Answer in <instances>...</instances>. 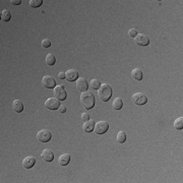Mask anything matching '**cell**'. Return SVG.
Masks as SVG:
<instances>
[{
    "label": "cell",
    "instance_id": "17",
    "mask_svg": "<svg viewBox=\"0 0 183 183\" xmlns=\"http://www.w3.org/2000/svg\"><path fill=\"white\" fill-rule=\"evenodd\" d=\"M131 75H132V77L136 80H143V71H141L140 68H134L133 70L131 71Z\"/></svg>",
    "mask_w": 183,
    "mask_h": 183
},
{
    "label": "cell",
    "instance_id": "21",
    "mask_svg": "<svg viewBox=\"0 0 183 183\" xmlns=\"http://www.w3.org/2000/svg\"><path fill=\"white\" fill-rule=\"evenodd\" d=\"M174 127L177 129V130H182L183 129V117H178L174 122Z\"/></svg>",
    "mask_w": 183,
    "mask_h": 183
},
{
    "label": "cell",
    "instance_id": "3",
    "mask_svg": "<svg viewBox=\"0 0 183 183\" xmlns=\"http://www.w3.org/2000/svg\"><path fill=\"white\" fill-rule=\"evenodd\" d=\"M53 93H54V97L59 101H64L66 99V97H67V93H66L63 86H56L54 88V92Z\"/></svg>",
    "mask_w": 183,
    "mask_h": 183
},
{
    "label": "cell",
    "instance_id": "19",
    "mask_svg": "<svg viewBox=\"0 0 183 183\" xmlns=\"http://www.w3.org/2000/svg\"><path fill=\"white\" fill-rule=\"evenodd\" d=\"M112 107L115 110H120L122 108V107H123V102H122V100L120 99V98H116V99L113 101Z\"/></svg>",
    "mask_w": 183,
    "mask_h": 183
},
{
    "label": "cell",
    "instance_id": "24",
    "mask_svg": "<svg viewBox=\"0 0 183 183\" xmlns=\"http://www.w3.org/2000/svg\"><path fill=\"white\" fill-rule=\"evenodd\" d=\"M43 4V0H31L30 5L33 8H38Z\"/></svg>",
    "mask_w": 183,
    "mask_h": 183
},
{
    "label": "cell",
    "instance_id": "29",
    "mask_svg": "<svg viewBox=\"0 0 183 183\" xmlns=\"http://www.w3.org/2000/svg\"><path fill=\"white\" fill-rule=\"evenodd\" d=\"M58 110H59V112H60V113H65L66 112V108L63 105H60V107H59Z\"/></svg>",
    "mask_w": 183,
    "mask_h": 183
},
{
    "label": "cell",
    "instance_id": "22",
    "mask_svg": "<svg viewBox=\"0 0 183 183\" xmlns=\"http://www.w3.org/2000/svg\"><path fill=\"white\" fill-rule=\"evenodd\" d=\"M126 140V134L124 131H119L117 134V141L119 144H124Z\"/></svg>",
    "mask_w": 183,
    "mask_h": 183
},
{
    "label": "cell",
    "instance_id": "7",
    "mask_svg": "<svg viewBox=\"0 0 183 183\" xmlns=\"http://www.w3.org/2000/svg\"><path fill=\"white\" fill-rule=\"evenodd\" d=\"M45 107L49 110H57L60 107V101L56 98H49L45 102Z\"/></svg>",
    "mask_w": 183,
    "mask_h": 183
},
{
    "label": "cell",
    "instance_id": "11",
    "mask_svg": "<svg viewBox=\"0 0 183 183\" xmlns=\"http://www.w3.org/2000/svg\"><path fill=\"white\" fill-rule=\"evenodd\" d=\"M41 157H42L43 160L46 161V162H52V161L54 160V154H53L52 151L49 149L44 150L42 154H41Z\"/></svg>",
    "mask_w": 183,
    "mask_h": 183
},
{
    "label": "cell",
    "instance_id": "14",
    "mask_svg": "<svg viewBox=\"0 0 183 183\" xmlns=\"http://www.w3.org/2000/svg\"><path fill=\"white\" fill-rule=\"evenodd\" d=\"M95 124H96V122H95L94 120H88L84 123V125H83V129H84V132H91V131H93L94 130V128H95Z\"/></svg>",
    "mask_w": 183,
    "mask_h": 183
},
{
    "label": "cell",
    "instance_id": "27",
    "mask_svg": "<svg viewBox=\"0 0 183 183\" xmlns=\"http://www.w3.org/2000/svg\"><path fill=\"white\" fill-rule=\"evenodd\" d=\"M81 120L84 122L90 120V115L88 114V113H83V114H81Z\"/></svg>",
    "mask_w": 183,
    "mask_h": 183
},
{
    "label": "cell",
    "instance_id": "15",
    "mask_svg": "<svg viewBox=\"0 0 183 183\" xmlns=\"http://www.w3.org/2000/svg\"><path fill=\"white\" fill-rule=\"evenodd\" d=\"M69 162H70V155H68V154H63V155H61V156L59 157V159H58L59 165H61V166L68 165Z\"/></svg>",
    "mask_w": 183,
    "mask_h": 183
},
{
    "label": "cell",
    "instance_id": "12",
    "mask_svg": "<svg viewBox=\"0 0 183 183\" xmlns=\"http://www.w3.org/2000/svg\"><path fill=\"white\" fill-rule=\"evenodd\" d=\"M66 74V80L68 81H75L78 78V72L75 69H69L67 72H65Z\"/></svg>",
    "mask_w": 183,
    "mask_h": 183
},
{
    "label": "cell",
    "instance_id": "9",
    "mask_svg": "<svg viewBox=\"0 0 183 183\" xmlns=\"http://www.w3.org/2000/svg\"><path fill=\"white\" fill-rule=\"evenodd\" d=\"M134 42L136 43L138 46H148L150 44V39L146 35L138 34L137 36L134 38Z\"/></svg>",
    "mask_w": 183,
    "mask_h": 183
},
{
    "label": "cell",
    "instance_id": "10",
    "mask_svg": "<svg viewBox=\"0 0 183 183\" xmlns=\"http://www.w3.org/2000/svg\"><path fill=\"white\" fill-rule=\"evenodd\" d=\"M77 90H80L81 92V93H83V92H87L88 89H89V84H88V80L84 77L77 78Z\"/></svg>",
    "mask_w": 183,
    "mask_h": 183
},
{
    "label": "cell",
    "instance_id": "4",
    "mask_svg": "<svg viewBox=\"0 0 183 183\" xmlns=\"http://www.w3.org/2000/svg\"><path fill=\"white\" fill-rule=\"evenodd\" d=\"M132 101L134 104L136 105H144L148 102V97L143 93H135L134 95H132Z\"/></svg>",
    "mask_w": 183,
    "mask_h": 183
},
{
    "label": "cell",
    "instance_id": "26",
    "mask_svg": "<svg viewBox=\"0 0 183 183\" xmlns=\"http://www.w3.org/2000/svg\"><path fill=\"white\" fill-rule=\"evenodd\" d=\"M128 35H129V37L135 38L138 35V33H137V31L135 30V29H130V30L128 31Z\"/></svg>",
    "mask_w": 183,
    "mask_h": 183
},
{
    "label": "cell",
    "instance_id": "25",
    "mask_svg": "<svg viewBox=\"0 0 183 183\" xmlns=\"http://www.w3.org/2000/svg\"><path fill=\"white\" fill-rule=\"evenodd\" d=\"M42 46L44 48H49L50 46H51V41L49 39H43L42 40Z\"/></svg>",
    "mask_w": 183,
    "mask_h": 183
},
{
    "label": "cell",
    "instance_id": "6",
    "mask_svg": "<svg viewBox=\"0 0 183 183\" xmlns=\"http://www.w3.org/2000/svg\"><path fill=\"white\" fill-rule=\"evenodd\" d=\"M51 137H52L51 132H50L49 130H47V129L40 130L37 134L38 140L41 141V143H47V141H49L50 140H51Z\"/></svg>",
    "mask_w": 183,
    "mask_h": 183
},
{
    "label": "cell",
    "instance_id": "5",
    "mask_svg": "<svg viewBox=\"0 0 183 183\" xmlns=\"http://www.w3.org/2000/svg\"><path fill=\"white\" fill-rule=\"evenodd\" d=\"M109 128V124L107 121H99L98 123L95 124V128L94 130L97 134H103L108 130Z\"/></svg>",
    "mask_w": 183,
    "mask_h": 183
},
{
    "label": "cell",
    "instance_id": "13",
    "mask_svg": "<svg viewBox=\"0 0 183 183\" xmlns=\"http://www.w3.org/2000/svg\"><path fill=\"white\" fill-rule=\"evenodd\" d=\"M35 164H36V159H35L34 157H27V158H24V159L23 160V166L26 169H30L32 168Z\"/></svg>",
    "mask_w": 183,
    "mask_h": 183
},
{
    "label": "cell",
    "instance_id": "8",
    "mask_svg": "<svg viewBox=\"0 0 183 183\" xmlns=\"http://www.w3.org/2000/svg\"><path fill=\"white\" fill-rule=\"evenodd\" d=\"M42 84L46 89H53L56 87V80H54V77H50V75H45L43 77Z\"/></svg>",
    "mask_w": 183,
    "mask_h": 183
},
{
    "label": "cell",
    "instance_id": "30",
    "mask_svg": "<svg viewBox=\"0 0 183 183\" xmlns=\"http://www.w3.org/2000/svg\"><path fill=\"white\" fill-rule=\"evenodd\" d=\"M11 3H12L13 5H20L21 3V0H12Z\"/></svg>",
    "mask_w": 183,
    "mask_h": 183
},
{
    "label": "cell",
    "instance_id": "20",
    "mask_svg": "<svg viewBox=\"0 0 183 183\" xmlns=\"http://www.w3.org/2000/svg\"><path fill=\"white\" fill-rule=\"evenodd\" d=\"M11 18V14L7 9H3L1 11V20L3 21H9Z\"/></svg>",
    "mask_w": 183,
    "mask_h": 183
},
{
    "label": "cell",
    "instance_id": "1",
    "mask_svg": "<svg viewBox=\"0 0 183 183\" xmlns=\"http://www.w3.org/2000/svg\"><path fill=\"white\" fill-rule=\"evenodd\" d=\"M80 102L83 104L84 108L90 110L95 106V96L91 92H83L80 95Z\"/></svg>",
    "mask_w": 183,
    "mask_h": 183
},
{
    "label": "cell",
    "instance_id": "23",
    "mask_svg": "<svg viewBox=\"0 0 183 183\" xmlns=\"http://www.w3.org/2000/svg\"><path fill=\"white\" fill-rule=\"evenodd\" d=\"M101 84L99 80H97V78H94V80H91V86H92V89L94 90H99L100 87H101Z\"/></svg>",
    "mask_w": 183,
    "mask_h": 183
},
{
    "label": "cell",
    "instance_id": "16",
    "mask_svg": "<svg viewBox=\"0 0 183 183\" xmlns=\"http://www.w3.org/2000/svg\"><path fill=\"white\" fill-rule=\"evenodd\" d=\"M12 109H13L14 111L17 112V113L23 112V110H24L23 103H21L20 100H14L13 103H12Z\"/></svg>",
    "mask_w": 183,
    "mask_h": 183
},
{
    "label": "cell",
    "instance_id": "18",
    "mask_svg": "<svg viewBox=\"0 0 183 183\" xmlns=\"http://www.w3.org/2000/svg\"><path fill=\"white\" fill-rule=\"evenodd\" d=\"M46 63L48 64L49 66H52L54 65L56 63V57L54 54H52V53H49L48 55L46 56Z\"/></svg>",
    "mask_w": 183,
    "mask_h": 183
},
{
    "label": "cell",
    "instance_id": "28",
    "mask_svg": "<svg viewBox=\"0 0 183 183\" xmlns=\"http://www.w3.org/2000/svg\"><path fill=\"white\" fill-rule=\"evenodd\" d=\"M58 77L60 78V80H64V78H66V74H65V72H59Z\"/></svg>",
    "mask_w": 183,
    "mask_h": 183
},
{
    "label": "cell",
    "instance_id": "2",
    "mask_svg": "<svg viewBox=\"0 0 183 183\" xmlns=\"http://www.w3.org/2000/svg\"><path fill=\"white\" fill-rule=\"evenodd\" d=\"M98 95H99L100 100H102L103 102H107V101L110 100V98L112 96V89L109 84H101L99 92H98Z\"/></svg>",
    "mask_w": 183,
    "mask_h": 183
}]
</instances>
